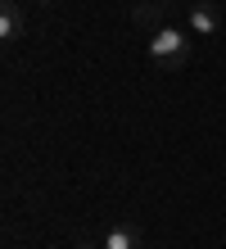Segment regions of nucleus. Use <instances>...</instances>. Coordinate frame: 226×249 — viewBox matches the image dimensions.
Listing matches in <instances>:
<instances>
[{
  "mask_svg": "<svg viewBox=\"0 0 226 249\" xmlns=\"http://www.w3.org/2000/svg\"><path fill=\"white\" fill-rule=\"evenodd\" d=\"M149 54H154L158 64H186L190 59V36L181 32V27H154Z\"/></svg>",
  "mask_w": 226,
  "mask_h": 249,
  "instance_id": "f257e3e1",
  "label": "nucleus"
},
{
  "mask_svg": "<svg viewBox=\"0 0 226 249\" xmlns=\"http://www.w3.org/2000/svg\"><path fill=\"white\" fill-rule=\"evenodd\" d=\"M136 245H140V231L136 227H113L104 236V249H136Z\"/></svg>",
  "mask_w": 226,
  "mask_h": 249,
  "instance_id": "7ed1b4c3",
  "label": "nucleus"
},
{
  "mask_svg": "<svg viewBox=\"0 0 226 249\" xmlns=\"http://www.w3.org/2000/svg\"><path fill=\"white\" fill-rule=\"evenodd\" d=\"M217 9L213 5H204V0H194V5H190V27H194V32H199V36H213L217 32Z\"/></svg>",
  "mask_w": 226,
  "mask_h": 249,
  "instance_id": "f03ea898",
  "label": "nucleus"
},
{
  "mask_svg": "<svg viewBox=\"0 0 226 249\" xmlns=\"http://www.w3.org/2000/svg\"><path fill=\"white\" fill-rule=\"evenodd\" d=\"M158 18V0H149V5H136V23H154Z\"/></svg>",
  "mask_w": 226,
  "mask_h": 249,
  "instance_id": "39448f33",
  "label": "nucleus"
},
{
  "mask_svg": "<svg viewBox=\"0 0 226 249\" xmlns=\"http://www.w3.org/2000/svg\"><path fill=\"white\" fill-rule=\"evenodd\" d=\"M18 32H23V18H18V9H14V5H5V9H0V41L9 46V41H18Z\"/></svg>",
  "mask_w": 226,
  "mask_h": 249,
  "instance_id": "20e7f679",
  "label": "nucleus"
},
{
  "mask_svg": "<svg viewBox=\"0 0 226 249\" xmlns=\"http://www.w3.org/2000/svg\"><path fill=\"white\" fill-rule=\"evenodd\" d=\"M72 249H104V245H72Z\"/></svg>",
  "mask_w": 226,
  "mask_h": 249,
  "instance_id": "423d86ee",
  "label": "nucleus"
},
{
  "mask_svg": "<svg viewBox=\"0 0 226 249\" xmlns=\"http://www.w3.org/2000/svg\"><path fill=\"white\" fill-rule=\"evenodd\" d=\"M41 5H54V0H41Z\"/></svg>",
  "mask_w": 226,
  "mask_h": 249,
  "instance_id": "0eeeda50",
  "label": "nucleus"
}]
</instances>
